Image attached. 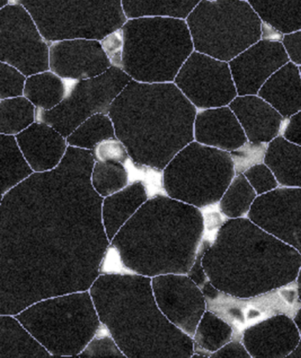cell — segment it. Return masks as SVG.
I'll use <instances>...</instances> for the list:
<instances>
[{"label":"cell","instance_id":"obj_1","mask_svg":"<svg viewBox=\"0 0 301 358\" xmlns=\"http://www.w3.org/2000/svg\"><path fill=\"white\" fill-rule=\"evenodd\" d=\"M197 112L174 83L132 80L110 106L109 116L133 162L163 170L195 141Z\"/></svg>","mask_w":301,"mask_h":358},{"label":"cell","instance_id":"obj_2","mask_svg":"<svg viewBox=\"0 0 301 358\" xmlns=\"http://www.w3.org/2000/svg\"><path fill=\"white\" fill-rule=\"evenodd\" d=\"M202 263L217 289L247 299L295 282L301 255L249 217H242L222 224Z\"/></svg>","mask_w":301,"mask_h":358},{"label":"cell","instance_id":"obj_3","mask_svg":"<svg viewBox=\"0 0 301 358\" xmlns=\"http://www.w3.org/2000/svg\"><path fill=\"white\" fill-rule=\"evenodd\" d=\"M122 70L136 82L174 83L195 52L185 20L145 17L122 27Z\"/></svg>","mask_w":301,"mask_h":358},{"label":"cell","instance_id":"obj_4","mask_svg":"<svg viewBox=\"0 0 301 358\" xmlns=\"http://www.w3.org/2000/svg\"><path fill=\"white\" fill-rule=\"evenodd\" d=\"M197 52L229 63L263 39V22L249 1L203 0L186 20Z\"/></svg>","mask_w":301,"mask_h":358},{"label":"cell","instance_id":"obj_5","mask_svg":"<svg viewBox=\"0 0 301 358\" xmlns=\"http://www.w3.org/2000/svg\"><path fill=\"white\" fill-rule=\"evenodd\" d=\"M236 176L232 154L193 141L163 171L167 194L200 210L219 205Z\"/></svg>","mask_w":301,"mask_h":358},{"label":"cell","instance_id":"obj_6","mask_svg":"<svg viewBox=\"0 0 301 358\" xmlns=\"http://www.w3.org/2000/svg\"><path fill=\"white\" fill-rule=\"evenodd\" d=\"M47 42L87 39L102 41L129 21L122 1L19 0Z\"/></svg>","mask_w":301,"mask_h":358},{"label":"cell","instance_id":"obj_7","mask_svg":"<svg viewBox=\"0 0 301 358\" xmlns=\"http://www.w3.org/2000/svg\"><path fill=\"white\" fill-rule=\"evenodd\" d=\"M132 80L115 66L95 78L64 79L65 99L51 111L36 108V122L51 126L66 139L90 117L109 115L110 106Z\"/></svg>","mask_w":301,"mask_h":358},{"label":"cell","instance_id":"obj_8","mask_svg":"<svg viewBox=\"0 0 301 358\" xmlns=\"http://www.w3.org/2000/svg\"><path fill=\"white\" fill-rule=\"evenodd\" d=\"M200 289L205 296L207 310L212 311L233 327V337L242 338L247 327L277 314H286L293 319L301 306L296 282L247 299L223 292L210 280Z\"/></svg>","mask_w":301,"mask_h":358},{"label":"cell","instance_id":"obj_9","mask_svg":"<svg viewBox=\"0 0 301 358\" xmlns=\"http://www.w3.org/2000/svg\"><path fill=\"white\" fill-rule=\"evenodd\" d=\"M1 62L27 77L50 71V45L21 3L10 1L0 10Z\"/></svg>","mask_w":301,"mask_h":358},{"label":"cell","instance_id":"obj_10","mask_svg":"<svg viewBox=\"0 0 301 358\" xmlns=\"http://www.w3.org/2000/svg\"><path fill=\"white\" fill-rule=\"evenodd\" d=\"M174 83L198 110L229 106L237 96L229 63L196 51Z\"/></svg>","mask_w":301,"mask_h":358},{"label":"cell","instance_id":"obj_11","mask_svg":"<svg viewBox=\"0 0 301 358\" xmlns=\"http://www.w3.org/2000/svg\"><path fill=\"white\" fill-rule=\"evenodd\" d=\"M247 217L301 255V188L280 186L257 196Z\"/></svg>","mask_w":301,"mask_h":358},{"label":"cell","instance_id":"obj_12","mask_svg":"<svg viewBox=\"0 0 301 358\" xmlns=\"http://www.w3.org/2000/svg\"><path fill=\"white\" fill-rule=\"evenodd\" d=\"M289 62L282 42L260 40L229 62L237 96L258 95L264 83Z\"/></svg>","mask_w":301,"mask_h":358},{"label":"cell","instance_id":"obj_13","mask_svg":"<svg viewBox=\"0 0 301 358\" xmlns=\"http://www.w3.org/2000/svg\"><path fill=\"white\" fill-rule=\"evenodd\" d=\"M112 66L96 40H64L50 45V70L62 79L95 78Z\"/></svg>","mask_w":301,"mask_h":358},{"label":"cell","instance_id":"obj_14","mask_svg":"<svg viewBox=\"0 0 301 358\" xmlns=\"http://www.w3.org/2000/svg\"><path fill=\"white\" fill-rule=\"evenodd\" d=\"M300 339L293 317L277 314L247 327L242 343L252 357L283 358L292 353Z\"/></svg>","mask_w":301,"mask_h":358},{"label":"cell","instance_id":"obj_15","mask_svg":"<svg viewBox=\"0 0 301 358\" xmlns=\"http://www.w3.org/2000/svg\"><path fill=\"white\" fill-rule=\"evenodd\" d=\"M195 141L212 148L233 152L249 140L229 106L198 110L195 122Z\"/></svg>","mask_w":301,"mask_h":358},{"label":"cell","instance_id":"obj_16","mask_svg":"<svg viewBox=\"0 0 301 358\" xmlns=\"http://www.w3.org/2000/svg\"><path fill=\"white\" fill-rule=\"evenodd\" d=\"M229 107L242 125L249 143L267 145L280 136L284 117L258 95L237 96Z\"/></svg>","mask_w":301,"mask_h":358},{"label":"cell","instance_id":"obj_17","mask_svg":"<svg viewBox=\"0 0 301 358\" xmlns=\"http://www.w3.org/2000/svg\"><path fill=\"white\" fill-rule=\"evenodd\" d=\"M15 138L27 162L36 173L54 169L68 148L65 137L43 122L33 123Z\"/></svg>","mask_w":301,"mask_h":358},{"label":"cell","instance_id":"obj_18","mask_svg":"<svg viewBox=\"0 0 301 358\" xmlns=\"http://www.w3.org/2000/svg\"><path fill=\"white\" fill-rule=\"evenodd\" d=\"M284 119L301 111V76L299 66L287 63L270 77L258 92Z\"/></svg>","mask_w":301,"mask_h":358},{"label":"cell","instance_id":"obj_19","mask_svg":"<svg viewBox=\"0 0 301 358\" xmlns=\"http://www.w3.org/2000/svg\"><path fill=\"white\" fill-rule=\"evenodd\" d=\"M264 163L272 170L281 187L301 188V146L277 137L267 145Z\"/></svg>","mask_w":301,"mask_h":358},{"label":"cell","instance_id":"obj_20","mask_svg":"<svg viewBox=\"0 0 301 358\" xmlns=\"http://www.w3.org/2000/svg\"><path fill=\"white\" fill-rule=\"evenodd\" d=\"M147 200H149L147 190L140 182L130 184L120 192L107 196L103 202V213L110 240Z\"/></svg>","mask_w":301,"mask_h":358},{"label":"cell","instance_id":"obj_21","mask_svg":"<svg viewBox=\"0 0 301 358\" xmlns=\"http://www.w3.org/2000/svg\"><path fill=\"white\" fill-rule=\"evenodd\" d=\"M263 23L280 34L301 30V0H249Z\"/></svg>","mask_w":301,"mask_h":358},{"label":"cell","instance_id":"obj_22","mask_svg":"<svg viewBox=\"0 0 301 358\" xmlns=\"http://www.w3.org/2000/svg\"><path fill=\"white\" fill-rule=\"evenodd\" d=\"M23 96L36 108L51 111L65 99L64 79L52 73L51 70L29 76L27 78Z\"/></svg>","mask_w":301,"mask_h":358},{"label":"cell","instance_id":"obj_23","mask_svg":"<svg viewBox=\"0 0 301 358\" xmlns=\"http://www.w3.org/2000/svg\"><path fill=\"white\" fill-rule=\"evenodd\" d=\"M0 158H1L2 196L33 175V169L20 149L15 136H0Z\"/></svg>","mask_w":301,"mask_h":358},{"label":"cell","instance_id":"obj_24","mask_svg":"<svg viewBox=\"0 0 301 358\" xmlns=\"http://www.w3.org/2000/svg\"><path fill=\"white\" fill-rule=\"evenodd\" d=\"M200 2V0H175V1L123 0L122 6L128 20L165 17L185 20L186 21Z\"/></svg>","mask_w":301,"mask_h":358},{"label":"cell","instance_id":"obj_25","mask_svg":"<svg viewBox=\"0 0 301 358\" xmlns=\"http://www.w3.org/2000/svg\"><path fill=\"white\" fill-rule=\"evenodd\" d=\"M257 196L245 176L236 175L219 201L220 213L229 220L247 217Z\"/></svg>","mask_w":301,"mask_h":358},{"label":"cell","instance_id":"obj_26","mask_svg":"<svg viewBox=\"0 0 301 358\" xmlns=\"http://www.w3.org/2000/svg\"><path fill=\"white\" fill-rule=\"evenodd\" d=\"M0 132L17 136L36 122V106L24 96L1 100Z\"/></svg>","mask_w":301,"mask_h":358},{"label":"cell","instance_id":"obj_27","mask_svg":"<svg viewBox=\"0 0 301 358\" xmlns=\"http://www.w3.org/2000/svg\"><path fill=\"white\" fill-rule=\"evenodd\" d=\"M116 137L115 126L110 117L98 113L80 125L66 138V142L69 146L93 150L98 143Z\"/></svg>","mask_w":301,"mask_h":358},{"label":"cell","instance_id":"obj_28","mask_svg":"<svg viewBox=\"0 0 301 358\" xmlns=\"http://www.w3.org/2000/svg\"><path fill=\"white\" fill-rule=\"evenodd\" d=\"M233 329L212 311L206 310L196 327L193 341L210 354L216 352L233 336Z\"/></svg>","mask_w":301,"mask_h":358},{"label":"cell","instance_id":"obj_29","mask_svg":"<svg viewBox=\"0 0 301 358\" xmlns=\"http://www.w3.org/2000/svg\"><path fill=\"white\" fill-rule=\"evenodd\" d=\"M91 183L98 195L112 196L129 185L128 171L122 163L95 162Z\"/></svg>","mask_w":301,"mask_h":358},{"label":"cell","instance_id":"obj_30","mask_svg":"<svg viewBox=\"0 0 301 358\" xmlns=\"http://www.w3.org/2000/svg\"><path fill=\"white\" fill-rule=\"evenodd\" d=\"M123 165L128 171L129 185L135 182L142 183L145 187L149 200L157 196H169L165 187L163 170L140 165L133 162L131 157Z\"/></svg>","mask_w":301,"mask_h":358},{"label":"cell","instance_id":"obj_31","mask_svg":"<svg viewBox=\"0 0 301 358\" xmlns=\"http://www.w3.org/2000/svg\"><path fill=\"white\" fill-rule=\"evenodd\" d=\"M1 86H0V99L1 100L18 98L24 93L25 85L28 77L11 65L1 62L0 65Z\"/></svg>","mask_w":301,"mask_h":358},{"label":"cell","instance_id":"obj_32","mask_svg":"<svg viewBox=\"0 0 301 358\" xmlns=\"http://www.w3.org/2000/svg\"><path fill=\"white\" fill-rule=\"evenodd\" d=\"M243 175L249 180L250 185L253 187L258 196L280 187L272 170L264 162L249 167L243 173Z\"/></svg>","mask_w":301,"mask_h":358},{"label":"cell","instance_id":"obj_33","mask_svg":"<svg viewBox=\"0 0 301 358\" xmlns=\"http://www.w3.org/2000/svg\"><path fill=\"white\" fill-rule=\"evenodd\" d=\"M96 162H113L125 164L130 158L128 150L119 139L105 140L92 150Z\"/></svg>","mask_w":301,"mask_h":358},{"label":"cell","instance_id":"obj_34","mask_svg":"<svg viewBox=\"0 0 301 358\" xmlns=\"http://www.w3.org/2000/svg\"><path fill=\"white\" fill-rule=\"evenodd\" d=\"M100 273L117 274V275H135L136 273L124 262L118 248L110 244L103 257Z\"/></svg>","mask_w":301,"mask_h":358},{"label":"cell","instance_id":"obj_35","mask_svg":"<svg viewBox=\"0 0 301 358\" xmlns=\"http://www.w3.org/2000/svg\"><path fill=\"white\" fill-rule=\"evenodd\" d=\"M101 45L103 52L115 68L122 69L124 38L123 30L119 29L103 38Z\"/></svg>","mask_w":301,"mask_h":358},{"label":"cell","instance_id":"obj_36","mask_svg":"<svg viewBox=\"0 0 301 358\" xmlns=\"http://www.w3.org/2000/svg\"><path fill=\"white\" fill-rule=\"evenodd\" d=\"M280 136L294 145L301 146V111L284 119Z\"/></svg>","mask_w":301,"mask_h":358},{"label":"cell","instance_id":"obj_37","mask_svg":"<svg viewBox=\"0 0 301 358\" xmlns=\"http://www.w3.org/2000/svg\"><path fill=\"white\" fill-rule=\"evenodd\" d=\"M210 357L214 358H250L251 355L246 349L245 345L242 343V339L240 338L233 337V339L226 343L216 352L212 354Z\"/></svg>","mask_w":301,"mask_h":358},{"label":"cell","instance_id":"obj_38","mask_svg":"<svg viewBox=\"0 0 301 358\" xmlns=\"http://www.w3.org/2000/svg\"><path fill=\"white\" fill-rule=\"evenodd\" d=\"M282 43L290 62L301 66V30L283 36Z\"/></svg>","mask_w":301,"mask_h":358},{"label":"cell","instance_id":"obj_39","mask_svg":"<svg viewBox=\"0 0 301 358\" xmlns=\"http://www.w3.org/2000/svg\"><path fill=\"white\" fill-rule=\"evenodd\" d=\"M294 323L296 324L298 330H299L300 336L301 338V306L299 310H297L295 316L293 317Z\"/></svg>","mask_w":301,"mask_h":358},{"label":"cell","instance_id":"obj_40","mask_svg":"<svg viewBox=\"0 0 301 358\" xmlns=\"http://www.w3.org/2000/svg\"><path fill=\"white\" fill-rule=\"evenodd\" d=\"M290 358H301V339L299 341V343H298V345L296 346L295 349H294L292 351V353L289 355L288 357Z\"/></svg>","mask_w":301,"mask_h":358},{"label":"cell","instance_id":"obj_41","mask_svg":"<svg viewBox=\"0 0 301 358\" xmlns=\"http://www.w3.org/2000/svg\"><path fill=\"white\" fill-rule=\"evenodd\" d=\"M295 282L297 285L298 296H299V299L301 302V266L299 271V273H298Z\"/></svg>","mask_w":301,"mask_h":358},{"label":"cell","instance_id":"obj_42","mask_svg":"<svg viewBox=\"0 0 301 358\" xmlns=\"http://www.w3.org/2000/svg\"><path fill=\"white\" fill-rule=\"evenodd\" d=\"M300 68V76H301V66H299Z\"/></svg>","mask_w":301,"mask_h":358}]
</instances>
